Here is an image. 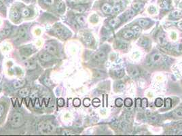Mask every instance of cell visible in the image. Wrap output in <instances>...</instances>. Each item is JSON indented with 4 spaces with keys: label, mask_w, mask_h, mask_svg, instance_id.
<instances>
[{
    "label": "cell",
    "mask_w": 182,
    "mask_h": 136,
    "mask_svg": "<svg viewBox=\"0 0 182 136\" xmlns=\"http://www.w3.org/2000/svg\"><path fill=\"white\" fill-rule=\"evenodd\" d=\"M157 41L160 46H165L167 45V41L165 34L163 32H160L157 35Z\"/></svg>",
    "instance_id": "7"
},
{
    "label": "cell",
    "mask_w": 182,
    "mask_h": 136,
    "mask_svg": "<svg viewBox=\"0 0 182 136\" xmlns=\"http://www.w3.org/2000/svg\"><path fill=\"white\" fill-rule=\"evenodd\" d=\"M155 106L156 107H161L163 106V100L161 98H157L155 100Z\"/></svg>",
    "instance_id": "35"
},
{
    "label": "cell",
    "mask_w": 182,
    "mask_h": 136,
    "mask_svg": "<svg viewBox=\"0 0 182 136\" xmlns=\"http://www.w3.org/2000/svg\"><path fill=\"white\" fill-rule=\"evenodd\" d=\"M131 30H133V31L135 33V35L139 34L141 32V28L140 25H134L132 27Z\"/></svg>",
    "instance_id": "31"
},
{
    "label": "cell",
    "mask_w": 182,
    "mask_h": 136,
    "mask_svg": "<svg viewBox=\"0 0 182 136\" xmlns=\"http://www.w3.org/2000/svg\"><path fill=\"white\" fill-rule=\"evenodd\" d=\"M175 51L178 53H182V42H180L179 44L175 46Z\"/></svg>",
    "instance_id": "30"
},
{
    "label": "cell",
    "mask_w": 182,
    "mask_h": 136,
    "mask_svg": "<svg viewBox=\"0 0 182 136\" xmlns=\"http://www.w3.org/2000/svg\"><path fill=\"white\" fill-rule=\"evenodd\" d=\"M147 106H148V99H145V98L141 100V107H142V108H145Z\"/></svg>",
    "instance_id": "47"
},
{
    "label": "cell",
    "mask_w": 182,
    "mask_h": 136,
    "mask_svg": "<svg viewBox=\"0 0 182 136\" xmlns=\"http://www.w3.org/2000/svg\"><path fill=\"white\" fill-rule=\"evenodd\" d=\"M171 16L174 19H180L182 17V12L180 10H175L171 13Z\"/></svg>",
    "instance_id": "22"
},
{
    "label": "cell",
    "mask_w": 182,
    "mask_h": 136,
    "mask_svg": "<svg viewBox=\"0 0 182 136\" xmlns=\"http://www.w3.org/2000/svg\"><path fill=\"white\" fill-rule=\"evenodd\" d=\"M39 58L43 62H49L52 60L53 57L52 55L48 52H41L39 55Z\"/></svg>",
    "instance_id": "8"
},
{
    "label": "cell",
    "mask_w": 182,
    "mask_h": 136,
    "mask_svg": "<svg viewBox=\"0 0 182 136\" xmlns=\"http://www.w3.org/2000/svg\"><path fill=\"white\" fill-rule=\"evenodd\" d=\"M134 35H135V34L133 31V30L127 29V30L124 31L122 33V37L124 39H126V40H128V39L132 38Z\"/></svg>",
    "instance_id": "12"
},
{
    "label": "cell",
    "mask_w": 182,
    "mask_h": 136,
    "mask_svg": "<svg viewBox=\"0 0 182 136\" xmlns=\"http://www.w3.org/2000/svg\"><path fill=\"white\" fill-rule=\"evenodd\" d=\"M121 8L119 5H116L113 6V13H117V12H119L120 11Z\"/></svg>",
    "instance_id": "46"
},
{
    "label": "cell",
    "mask_w": 182,
    "mask_h": 136,
    "mask_svg": "<svg viewBox=\"0 0 182 136\" xmlns=\"http://www.w3.org/2000/svg\"><path fill=\"white\" fill-rule=\"evenodd\" d=\"M44 49L46 50V51H47V52L50 53V54H51V55H55V54H56V52H57L56 46L53 45V44H51L46 45L45 47H44Z\"/></svg>",
    "instance_id": "11"
},
{
    "label": "cell",
    "mask_w": 182,
    "mask_h": 136,
    "mask_svg": "<svg viewBox=\"0 0 182 136\" xmlns=\"http://www.w3.org/2000/svg\"><path fill=\"white\" fill-rule=\"evenodd\" d=\"M24 124V119L22 114L19 112L14 113L10 119V125L14 128H18Z\"/></svg>",
    "instance_id": "2"
},
{
    "label": "cell",
    "mask_w": 182,
    "mask_h": 136,
    "mask_svg": "<svg viewBox=\"0 0 182 136\" xmlns=\"http://www.w3.org/2000/svg\"><path fill=\"white\" fill-rule=\"evenodd\" d=\"M165 57L158 52L154 53L149 58V63L153 66H160L165 62Z\"/></svg>",
    "instance_id": "3"
},
{
    "label": "cell",
    "mask_w": 182,
    "mask_h": 136,
    "mask_svg": "<svg viewBox=\"0 0 182 136\" xmlns=\"http://www.w3.org/2000/svg\"><path fill=\"white\" fill-rule=\"evenodd\" d=\"M140 44L141 46H143V47H145V48L148 47V46H149V40H148L147 38H142L140 40Z\"/></svg>",
    "instance_id": "24"
},
{
    "label": "cell",
    "mask_w": 182,
    "mask_h": 136,
    "mask_svg": "<svg viewBox=\"0 0 182 136\" xmlns=\"http://www.w3.org/2000/svg\"><path fill=\"white\" fill-rule=\"evenodd\" d=\"M83 103H84V106H86V107H88V106H91V100L89 99L88 98H87V99H85L84 100Z\"/></svg>",
    "instance_id": "48"
},
{
    "label": "cell",
    "mask_w": 182,
    "mask_h": 136,
    "mask_svg": "<svg viewBox=\"0 0 182 136\" xmlns=\"http://www.w3.org/2000/svg\"><path fill=\"white\" fill-rule=\"evenodd\" d=\"M92 103L95 107H99L100 106V103H101V102H100V100L99 99L95 98L92 100Z\"/></svg>",
    "instance_id": "43"
},
{
    "label": "cell",
    "mask_w": 182,
    "mask_h": 136,
    "mask_svg": "<svg viewBox=\"0 0 182 136\" xmlns=\"http://www.w3.org/2000/svg\"><path fill=\"white\" fill-rule=\"evenodd\" d=\"M10 33V30L9 29H3L2 31L1 32V35H3V36H7V35H8Z\"/></svg>",
    "instance_id": "44"
},
{
    "label": "cell",
    "mask_w": 182,
    "mask_h": 136,
    "mask_svg": "<svg viewBox=\"0 0 182 136\" xmlns=\"http://www.w3.org/2000/svg\"><path fill=\"white\" fill-rule=\"evenodd\" d=\"M62 134L63 135H69L70 134V131L68 130H63L62 131Z\"/></svg>",
    "instance_id": "53"
},
{
    "label": "cell",
    "mask_w": 182,
    "mask_h": 136,
    "mask_svg": "<svg viewBox=\"0 0 182 136\" xmlns=\"http://www.w3.org/2000/svg\"><path fill=\"white\" fill-rule=\"evenodd\" d=\"M43 1L47 6H52L54 3V0H43Z\"/></svg>",
    "instance_id": "49"
},
{
    "label": "cell",
    "mask_w": 182,
    "mask_h": 136,
    "mask_svg": "<svg viewBox=\"0 0 182 136\" xmlns=\"http://www.w3.org/2000/svg\"><path fill=\"white\" fill-rule=\"evenodd\" d=\"M21 54L24 56H29L32 53V50L29 47H24L20 50Z\"/></svg>",
    "instance_id": "19"
},
{
    "label": "cell",
    "mask_w": 182,
    "mask_h": 136,
    "mask_svg": "<svg viewBox=\"0 0 182 136\" xmlns=\"http://www.w3.org/2000/svg\"><path fill=\"white\" fill-rule=\"evenodd\" d=\"M2 6H3V3H2V2L1 1H0V8H1Z\"/></svg>",
    "instance_id": "55"
},
{
    "label": "cell",
    "mask_w": 182,
    "mask_h": 136,
    "mask_svg": "<svg viewBox=\"0 0 182 136\" xmlns=\"http://www.w3.org/2000/svg\"><path fill=\"white\" fill-rule=\"evenodd\" d=\"M127 71H128V74H129L133 78H138L140 74V70H138V68H137L136 67H135L133 66H128L127 68Z\"/></svg>",
    "instance_id": "5"
},
{
    "label": "cell",
    "mask_w": 182,
    "mask_h": 136,
    "mask_svg": "<svg viewBox=\"0 0 182 136\" xmlns=\"http://www.w3.org/2000/svg\"><path fill=\"white\" fill-rule=\"evenodd\" d=\"M127 127H128V125L126 122H122L120 124V127L122 129H127Z\"/></svg>",
    "instance_id": "51"
},
{
    "label": "cell",
    "mask_w": 182,
    "mask_h": 136,
    "mask_svg": "<svg viewBox=\"0 0 182 136\" xmlns=\"http://www.w3.org/2000/svg\"><path fill=\"white\" fill-rule=\"evenodd\" d=\"M102 11L105 14H112L113 12V6H112L109 3H104L101 7Z\"/></svg>",
    "instance_id": "9"
},
{
    "label": "cell",
    "mask_w": 182,
    "mask_h": 136,
    "mask_svg": "<svg viewBox=\"0 0 182 136\" xmlns=\"http://www.w3.org/2000/svg\"><path fill=\"white\" fill-rule=\"evenodd\" d=\"M155 11H156V8L153 6L150 7V8H149V12H151V13H154Z\"/></svg>",
    "instance_id": "52"
},
{
    "label": "cell",
    "mask_w": 182,
    "mask_h": 136,
    "mask_svg": "<svg viewBox=\"0 0 182 136\" xmlns=\"http://www.w3.org/2000/svg\"><path fill=\"white\" fill-rule=\"evenodd\" d=\"M18 35L21 40H23V39H25L27 36V29L24 27H22L19 29V32H18Z\"/></svg>",
    "instance_id": "13"
},
{
    "label": "cell",
    "mask_w": 182,
    "mask_h": 136,
    "mask_svg": "<svg viewBox=\"0 0 182 136\" xmlns=\"http://www.w3.org/2000/svg\"><path fill=\"white\" fill-rule=\"evenodd\" d=\"M135 15V10L133 8L129 10L126 14V16H125L126 20H131V19H133Z\"/></svg>",
    "instance_id": "20"
},
{
    "label": "cell",
    "mask_w": 182,
    "mask_h": 136,
    "mask_svg": "<svg viewBox=\"0 0 182 136\" xmlns=\"http://www.w3.org/2000/svg\"><path fill=\"white\" fill-rule=\"evenodd\" d=\"M124 88H125V85L122 82H119L116 84V88L118 91H122Z\"/></svg>",
    "instance_id": "38"
},
{
    "label": "cell",
    "mask_w": 182,
    "mask_h": 136,
    "mask_svg": "<svg viewBox=\"0 0 182 136\" xmlns=\"http://www.w3.org/2000/svg\"><path fill=\"white\" fill-rule=\"evenodd\" d=\"M121 23V20L120 19H118V18H115V19H112L110 20H109V25L112 27V28H116Z\"/></svg>",
    "instance_id": "14"
},
{
    "label": "cell",
    "mask_w": 182,
    "mask_h": 136,
    "mask_svg": "<svg viewBox=\"0 0 182 136\" xmlns=\"http://www.w3.org/2000/svg\"><path fill=\"white\" fill-rule=\"evenodd\" d=\"M161 7L164 9H166V10H169L171 8V6H170V3L167 2V1H164L162 4H161Z\"/></svg>",
    "instance_id": "36"
},
{
    "label": "cell",
    "mask_w": 182,
    "mask_h": 136,
    "mask_svg": "<svg viewBox=\"0 0 182 136\" xmlns=\"http://www.w3.org/2000/svg\"><path fill=\"white\" fill-rule=\"evenodd\" d=\"M38 131L42 134H51L55 131L54 125L48 122L43 121L38 124Z\"/></svg>",
    "instance_id": "1"
},
{
    "label": "cell",
    "mask_w": 182,
    "mask_h": 136,
    "mask_svg": "<svg viewBox=\"0 0 182 136\" xmlns=\"http://www.w3.org/2000/svg\"><path fill=\"white\" fill-rule=\"evenodd\" d=\"M106 58V53L104 51H99L96 52L93 56V59L95 61L103 62Z\"/></svg>",
    "instance_id": "6"
},
{
    "label": "cell",
    "mask_w": 182,
    "mask_h": 136,
    "mask_svg": "<svg viewBox=\"0 0 182 136\" xmlns=\"http://www.w3.org/2000/svg\"><path fill=\"white\" fill-rule=\"evenodd\" d=\"M73 104L76 107H79L81 105V100L78 98L75 99L73 102Z\"/></svg>",
    "instance_id": "42"
},
{
    "label": "cell",
    "mask_w": 182,
    "mask_h": 136,
    "mask_svg": "<svg viewBox=\"0 0 182 136\" xmlns=\"http://www.w3.org/2000/svg\"><path fill=\"white\" fill-rule=\"evenodd\" d=\"M74 8H75V10H78V11L80 12H83L85 11V10H86V8L84 6L80 5V4L79 5H76V6L74 7Z\"/></svg>",
    "instance_id": "34"
},
{
    "label": "cell",
    "mask_w": 182,
    "mask_h": 136,
    "mask_svg": "<svg viewBox=\"0 0 182 136\" xmlns=\"http://www.w3.org/2000/svg\"><path fill=\"white\" fill-rule=\"evenodd\" d=\"M55 31L56 34L58 35V36H60L61 38H66L69 36V31H67V29H65V27H63L62 26L56 27Z\"/></svg>",
    "instance_id": "4"
},
{
    "label": "cell",
    "mask_w": 182,
    "mask_h": 136,
    "mask_svg": "<svg viewBox=\"0 0 182 136\" xmlns=\"http://www.w3.org/2000/svg\"><path fill=\"white\" fill-rule=\"evenodd\" d=\"M21 15L24 17H28L30 15V11L29 10L27 9V8H23L21 10Z\"/></svg>",
    "instance_id": "29"
},
{
    "label": "cell",
    "mask_w": 182,
    "mask_h": 136,
    "mask_svg": "<svg viewBox=\"0 0 182 136\" xmlns=\"http://www.w3.org/2000/svg\"><path fill=\"white\" fill-rule=\"evenodd\" d=\"M165 108L166 109L171 108V106H172V100H171L170 98L166 99L165 101Z\"/></svg>",
    "instance_id": "28"
},
{
    "label": "cell",
    "mask_w": 182,
    "mask_h": 136,
    "mask_svg": "<svg viewBox=\"0 0 182 136\" xmlns=\"http://www.w3.org/2000/svg\"><path fill=\"white\" fill-rule=\"evenodd\" d=\"M29 89L28 88H23L19 91V95L23 97H27L29 95Z\"/></svg>",
    "instance_id": "18"
},
{
    "label": "cell",
    "mask_w": 182,
    "mask_h": 136,
    "mask_svg": "<svg viewBox=\"0 0 182 136\" xmlns=\"http://www.w3.org/2000/svg\"><path fill=\"white\" fill-rule=\"evenodd\" d=\"M65 6L64 4V3L63 2H60L59 4L57 6V11H58L59 13H60V14H63V12H65Z\"/></svg>",
    "instance_id": "21"
},
{
    "label": "cell",
    "mask_w": 182,
    "mask_h": 136,
    "mask_svg": "<svg viewBox=\"0 0 182 136\" xmlns=\"http://www.w3.org/2000/svg\"><path fill=\"white\" fill-rule=\"evenodd\" d=\"M173 116L176 118H182V108L176 109L173 112Z\"/></svg>",
    "instance_id": "23"
},
{
    "label": "cell",
    "mask_w": 182,
    "mask_h": 136,
    "mask_svg": "<svg viewBox=\"0 0 182 136\" xmlns=\"http://www.w3.org/2000/svg\"><path fill=\"white\" fill-rule=\"evenodd\" d=\"M177 27H178V28L180 29V30L182 31V22L178 23H177Z\"/></svg>",
    "instance_id": "54"
},
{
    "label": "cell",
    "mask_w": 182,
    "mask_h": 136,
    "mask_svg": "<svg viewBox=\"0 0 182 136\" xmlns=\"http://www.w3.org/2000/svg\"><path fill=\"white\" fill-rule=\"evenodd\" d=\"M115 104L117 107H122L124 104L123 100L121 98H118L116 99L115 101Z\"/></svg>",
    "instance_id": "37"
},
{
    "label": "cell",
    "mask_w": 182,
    "mask_h": 136,
    "mask_svg": "<svg viewBox=\"0 0 182 136\" xmlns=\"http://www.w3.org/2000/svg\"><path fill=\"white\" fill-rule=\"evenodd\" d=\"M148 119L150 120L152 122H156L157 120H158V117H157L154 114H150L149 115H148Z\"/></svg>",
    "instance_id": "40"
},
{
    "label": "cell",
    "mask_w": 182,
    "mask_h": 136,
    "mask_svg": "<svg viewBox=\"0 0 182 136\" xmlns=\"http://www.w3.org/2000/svg\"><path fill=\"white\" fill-rule=\"evenodd\" d=\"M135 103H136L137 108H140V107L141 106V100L140 99H137Z\"/></svg>",
    "instance_id": "50"
},
{
    "label": "cell",
    "mask_w": 182,
    "mask_h": 136,
    "mask_svg": "<svg viewBox=\"0 0 182 136\" xmlns=\"http://www.w3.org/2000/svg\"><path fill=\"white\" fill-rule=\"evenodd\" d=\"M76 22L78 23V25H80L81 26H83L85 25V19L84 17L82 16H78L76 18Z\"/></svg>",
    "instance_id": "25"
},
{
    "label": "cell",
    "mask_w": 182,
    "mask_h": 136,
    "mask_svg": "<svg viewBox=\"0 0 182 136\" xmlns=\"http://www.w3.org/2000/svg\"><path fill=\"white\" fill-rule=\"evenodd\" d=\"M127 44H126V43H124L122 42H118V47L120 49L125 48H127Z\"/></svg>",
    "instance_id": "41"
},
{
    "label": "cell",
    "mask_w": 182,
    "mask_h": 136,
    "mask_svg": "<svg viewBox=\"0 0 182 136\" xmlns=\"http://www.w3.org/2000/svg\"><path fill=\"white\" fill-rule=\"evenodd\" d=\"M24 84V81H23V80L16 81L14 83L13 87L14 88H19L23 87Z\"/></svg>",
    "instance_id": "26"
},
{
    "label": "cell",
    "mask_w": 182,
    "mask_h": 136,
    "mask_svg": "<svg viewBox=\"0 0 182 136\" xmlns=\"http://www.w3.org/2000/svg\"><path fill=\"white\" fill-rule=\"evenodd\" d=\"M1 64H2V59L0 58V66H1Z\"/></svg>",
    "instance_id": "56"
},
{
    "label": "cell",
    "mask_w": 182,
    "mask_h": 136,
    "mask_svg": "<svg viewBox=\"0 0 182 136\" xmlns=\"http://www.w3.org/2000/svg\"><path fill=\"white\" fill-rule=\"evenodd\" d=\"M5 113V106L3 103H0V119L3 116Z\"/></svg>",
    "instance_id": "39"
},
{
    "label": "cell",
    "mask_w": 182,
    "mask_h": 136,
    "mask_svg": "<svg viewBox=\"0 0 182 136\" xmlns=\"http://www.w3.org/2000/svg\"><path fill=\"white\" fill-rule=\"evenodd\" d=\"M83 40L86 44L91 45L92 44V42H93V38H92L91 34H86L83 36Z\"/></svg>",
    "instance_id": "15"
},
{
    "label": "cell",
    "mask_w": 182,
    "mask_h": 136,
    "mask_svg": "<svg viewBox=\"0 0 182 136\" xmlns=\"http://www.w3.org/2000/svg\"><path fill=\"white\" fill-rule=\"evenodd\" d=\"M20 12L18 10L17 8H12L11 10V11H10V17H11V19L14 20V21H16L20 19Z\"/></svg>",
    "instance_id": "10"
},
{
    "label": "cell",
    "mask_w": 182,
    "mask_h": 136,
    "mask_svg": "<svg viewBox=\"0 0 182 136\" xmlns=\"http://www.w3.org/2000/svg\"><path fill=\"white\" fill-rule=\"evenodd\" d=\"M57 104L59 107H63L65 105V100L62 98H60L58 99V101H57Z\"/></svg>",
    "instance_id": "45"
},
{
    "label": "cell",
    "mask_w": 182,
    "mask_h": 136,
    "mask_svg": "<svg viewBox=\"0 0 182 136\" xmlns=\"http://www.w3.org/2000/svg\"><path fill=\"white\" fill-rule=\"evenodd\" d=\"M24 66H25V67L28 70H35V68H37V64L35 63L33 61L31 60H29L25 61V63H24Z\"/></svg>",
    "instance_id": "16"
},
{
    "label": "cell",
    "mask_w": 182,
    "mask_h": 136,
    "mask_svg": "<svg viewBox=\"0 0 182 136\" xmlns=\"http://www.w3.org/2000/svg\"><path fill=\"white\" fill-rule=\"evenodd\" d=\"M0 1H1V0H0Z\"/></svg>",
    "instance_id": "57"
},
{
    "label": "cell",
    "mask_w": 182,
    "mask_h": 136,
    "mask_svg": "<svg viewBox=\"0 0 182 136\" xmlns=\"http://www.w3.org/2000/svg\"><path fill=\"white\" fill-rule=\"evenodd\" d=\"M114 74L116 75V76L117 78H122V77L124 76V70H122V69L118 70H116V71H114Z\"/></svg>",
    "instance_id": "27"
},
{
    "label": "cell",
    "mask_w": 182,
    "mask_h": 136,
    "mask_svg": "<svg viewBox=\"0 0 182 136\" xmlns=\"http://www.w3.org/2000/svg\"><path fill=\"white\" fill-rule=\"evenodd\" d=\"M138 24L141 27H148L150 25V21L148 19H140L138 20Z\"/></svg>",
    "instance_id": "17"
},
{
    "label": "cell",
    "mask_w": 182,
    "mask_h": 136,
    "mask_svg": "<svg viewBox=\"0 0 182 136\" xmlns=\"http://www.w3.org/2000/svg\"><path fill=\"white\" fill-rule=\"evenodd\" d=\"M124 106L127 108H130V107L132 106L133 105V101H132V99L130 98H127L125 100H124Z\"/></svg>",
    "instance_id": "33"
},
{
    "label": "cell",
    "mask_w": 182,
    "mask_h": 136,
    "mask_svg": "<svg viewBox=\"0 0 182 136\" xmlns=\"http://www.w3.org/2000/svg\"><path fill=\"white\" fill-rule=\"evenodd\" d=\"M133 6V9L135 10V11H139V10H140L143 8L144 5H143V3H134Z\"/></svg>",
    "instance_id": "32"
}]
</instances>
